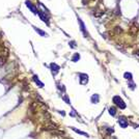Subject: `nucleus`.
<instances>
[{
    "instance_id": "1",
    "label": "nucleus",
    "mask_w": 139,
    "mask_h": 139,
    "mask_svg": "<svg viewBox=\"0 0 139 139\" xmlns=\"http://www.w3.org/2000/svg\"><path fill=\"white\" fill-rule=\"evenodd\" d=\"M113 103H115V105L118 106L120 109H125V108H126L125 102H123V101L122 100V98L118 97V95H115V97L113 98Z\"/></svg>"
},
{
    "instance_id": "2",
    "label": "nucleus",
    "mask_w": 139,
    "mask_h": 139,
    "mask_svg": "<svg viewBox=\"0 0 139 139\" xmlns=\"http://www.w3.org/2000/svg\"><path fill=\"white\" fill-rule=\"evenodd\" d=\"M45 130H51V131H57L58 130V127L55 123H53L51 122H49L48 123H46L45 125V127H44Z\"/></svg>"
},
{
    "instance_id": "3",
    "label": "nucleus",
    "mask_w": 139,
    "mask_h": 139,
    "mask_svg": "<svg viewBox=\"0 0 139 139\" xmlns=\"http://www.w3.org/2000/svg\"><path fill=\"white\" fill-rule=\"evenodd\" d=\"M129 31H130L131 35H136L138 33V31H139V26H138V25H136V24H133L132 26L130 27Z\"/></svg>"
},
{
    "instance_id": "4",
    "label": "nucleus",
    "mask_w": 139,
    "mask_h": 139,
    "mask_svg": "<svg viewBox=\"0 0 139 139\" xmlns=\"http://www.w3.org/2000/svg\"><path fill=\"white\" fill-rule=\"evenodd\" d=\"M26 6L28 7V8H29V9H30V11H31L32 12H33L34 15L39 14V11H37V9L35 8V7H34L33 5H32V4H31V2H30V1H28V0H27V1H26Z\"/></svg>"
},
{
    "instance_id": "5",
    "label": "nucleus",
    "mask_w": 139,
    "mask_h": 139,
    "mask_svg": "<svg viewBox=\"0 0 139 139\" xmlns=\"http://www.w3.org/2000/svg\"><path fill=\"white\" fill-rule=\"evenodd\" d=\"M78 22H79V24H80V27H81V31L83 32V34H84L85 36H88V33H87L86 29H85L84 23H83V22L81 21V19H80V18H78Z\"/></svg>"
},
{
    "instance_id": "6",
    "label": "nucleus",
    "mask_w": 139,
    "mask_h": 139,
    "mask_svg": "<svg viewBox=\"0 0 139 139\" xmlns=\"http://www.w3.org/2000/svg\"><path fill=\"white\" fill-rule=\"evenodd\" d=\"M118 123H119L123 128H127L128 127V122L123 117H119V119H118Z\"/></svg>"
},
{
    "instance_id": "7",
    "label": "nucleus",
    "mask_w": 139,
    "mask_h": 139,
    "mask_svg": "<svg viewBox=\"0 0 139 139\" xmlns=\"http://www.w3.org/2000/svg\"><path fill=\"white\" fill-rule=\"evenodd\" d=\"M39 15H40V17H41L42 21H44L45 23L49 24V18H48L47 16H45V15H44V12H39Z\"/></svg>"
},
{
    "instance_id": "8",
    "label": "nucleus",
    "mask_w": 139,
    "mask_h": 139,
    "mask_svg": "<svg viewBox=\"0 0 139 139\" xmlns=\"http://www.w3.org/2000/svg\"><path fill=\"white\" fill-rule=\"evenodd\" d=\"M80 82L82 83V84H85V83H87L88 81V77H87V75H84V74H81L80 75Z\"/></svg>"
},
{
    "instance_id": "9",
    "label": "nucleus",
    "mask_w": 139,
    "mask_h": 139,
    "mask_svg": "<svg viewBox=\"0 0 139 139\" xmlns=\"http://www.w3.org/2000/svg\"><path fill=\"white\" fill-rule=\"evenodd\" d=\"M51 70H52V73L53 74H57L58 73V70H59V67L55 64H51Z\"/></svg>"
},
{
    "instance_id": "10",
    "label": "nucleus",
    "mask_w": 139,
    "mask_h": 139,
    "mask_svg": "<svg viewBox=\"0 0 139 139\" xmlns=\"http://www.w3.org/2000/svg\"><path fill=\"white\" fill-rule=\"evenodd\" d=\"M33 80H34V82L36 83V84L39 85L40 87H43V86H44V84H43V82H41V81H40V80H39V77H37V76H33Z\"/></svg>"
},
{
    "instance_id": "11",
    "label": "nucleus",
    "mask_w": 139,
    "mask_h": 139,
    "mask_svg": "<svg viewBox=\"0 0 139 139\" xmlns=\"http://www.w3.org/2000/svg\"><path fill=\"white\" fill-rule=\"evenodd\" d=\"M34 30H35V31H36L39 34H41L42 36H47V33H46V32L43 31V30H41L40 28H36V27H34Z\"/></svg>"
},
{
    "instance_id": "12",
    "label": "nucleus",
    "mask_w": 139,
    "mask_h": 139,
    "mask_svg": "<svg viewBox=\"0 0 139 139\" xmlns=\"http://www.w3.org/2000/svg\"><path fill=\"white\" fill-rule=\"evenodd\" d=\"M91 101H92L93 103H98L99 102V95H92V97H91Z\"/></svg>"
},
{
    "instance_id": "13",
    "label": "nucleus",
    "mask_w": 139,
    "mask_h": 139,
    "mask_svg": "<svg viewBox=\"0 0 139 139\" xmlns=\"http://www.w3.org/2000/svg\"><path fill=\"white\" fill-rule=\"evenodd\" d=\"M73 130L75 131V132H77V133H79V134H82V135H84V136H88L86 133H84V132H82V131H80V130H77V129H75V128H72Z\"/></svg>"
},
{
    "instance_id": "14",
    "label": "nucleus",
    "mask_w": 139,
    "mask_h": 139,
    "mask_svg": "<svg viewBox=\"0 0 139 139\" xmlns=\"http://www.w3.org/2000/svg\"><path fill=\"white\" fill-rule=\"evenodd\" d=\"M79 58H80V55L77 53V54H75V55H74V57H73V61L76 62L77 60H79Z\"/></svg>"
},
{
    "instance_id": "15",
    "label": "nucleus",
    "mask_w": 139,
    "mask_h": 139,
    "mask_svg": "<svg viewBox=\"0 0 139 139\" xmlns=\"http://www.w3.org/2000/svg\"><path fill=\"white\" fill-rule=\"evenodd\" d=\"M109 113H110L111 115H115L116 111H115V109L113 107H111V108H109Z\"/></svg>"
},
{
    "instance_id": "16",
    "label": "nucleus",
    "mask_w": 139,
    "mask_h": 139,
    "mask_svg": "<svg viewBox=\"0 0 139 139\" xmlns=\"http://www.w3.org/2000/svg\"><path fill=\"white\" fill-rule=\"evenodd\" d=\"M125 78L127 80H131V79H132V75H131L130 73H126V74H125Z\"/></svg>"
},
{
    "instance_id": "17",
    "label": "nucleus",
    "mask_w": 139,
    "mask_h": 139,
    "mask_svg": "<svg viewBox=\"0 0 139 139\" xmlns=\"http://www.w3.org/2000/svg\"><path fill=\"white\" fill-rule=\"evenodd\" d=\"M71 46H72L73 48H75V43H74V42H72V43H71Z\"/></svg>"
}]
</instances>
